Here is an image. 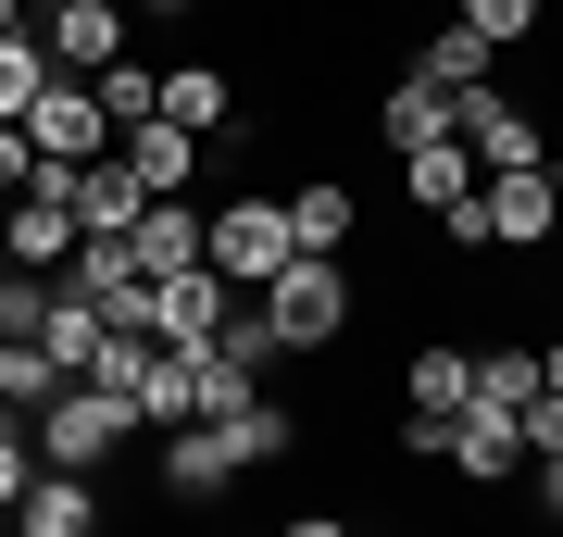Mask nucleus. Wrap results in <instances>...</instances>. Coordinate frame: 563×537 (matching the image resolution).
Listing matches in <instances>:
<instances>
[{
	"label": "nucleus",
	"mask_w": 563,
	"mask_h": 537,
	"mask_svg": "<svg viewBox=\"0 0 563 537\" xmlns=\"http://www.w3.org/2000/svg\"><path fill=\"white\" fill-rule=\"evenodd\" d=\"M476 400V350H413L401 362V450H439V425Z\"/></svg>",
	"instance_id": "6"
},
{
	"label": "nucleus",
	"mask_w": 563,
	"mask_h": 537,
	"mask_svg": "<svg viewBox=\"0 0 563 537\" xmlns=\"http://www.w3.org/2000/svg\"><path fill=\"white\" fill-rule=\"evenodd\" d=\"M539 388H551V400H563V338H551V350H539Z\"/></svg>",
	"instance_id": "35"
},
{
	"label": "nucleus",
	"mask_w": 563,
	"mask_h": 537,
	"mask_svg": "<svg viewBox=\"0 0 563 537\" xmlns=\"http://www.w3.org/2000/svg\"><path fill=\"white\" fill-rule=\"evenodd\" d=\"M163 125H188V138L225 125V76H213V63H163Z\"/></svg>",
	"instance_id": "24"
},
{
	"label": "nucleus",
	"mask_w": 563,
	"mask_h": 537,
	"mask_svg": "<svg viewBox=\"0 0 563 537\" xmlns=\"http://www.w3.org/2000/svg\"><path fill=\"white\" fill-rule=\"evenodd\" d=\"M288 537H351V525L339 513H288Z\"/></svg>",
	"instance_id": "34"
},
{
	"label": "nucleus",
	"mask_w": 563,
	"mask_h": 537,
	"mask_svg": "<svg viewBox=\"0 0 563 537\" xmlns=\"http://www.w3.org/2000/svg\"><path fill=\"white\" fill-rule=\"evenodd\" d=\"M539 513L563 525V450H539Z\"/></svg>",
	"instance_id": "33"
},
{
	"label": "nucleus",
	"mask_w": 563,
	"mask_h": 537,
	"mask_svg": "<svg viewBox=\"0 0 563 537\" xmlns=\"http://www.w3.org/2000/svg\"><path fill=\"white\" fill-rule=\"evenodd\" d=\"M263 325H276V350H325V338H351V276H339V262H288V276L263 288Z\"/></svg>",
	"instance_id": "3"
},
{
	"label": "nucleus",
	"mask_w": 563,
	"mask_h": 537,
	"mask_svg": "<svg viewBox=\"0 0 563 537\" xmlns=\"http://www.w3.org/2000/svg\"><path fill=\"white\" fill-rule=\"evenodd\" d=\"M476 213H488V250H551L563 176H551V163H526V176H476Z\"/></svg>",
	"instance_id": "5"
},
{
	"label": "nucleus",
	"mask_w": 563,
	"mask_h": 537,
	"mask_svg": "<svg viewBox=\"0 0 563 537\" xmlns=\"http://www.w3.org/2000/svg\"><path fill=\"white\" fill-rule=\"evenodd\" d=\"M225 313H239V288H225L213 262H201V276H163V288H151V338H163V350H213V338H225Z\"/></svg>",
	"instance_id": "8"
},
{
	"label": "nucleus",
	"mask_w": 563,
	"mask_h": 537,
	"mask_svg": "<svg viewBox=\"0 0 563 537\" xmlns=\"http://www.w3.org/2000/svg\"><path fill=\"white\" fill-rule=\"evenodd\" d=\"M125 413H139V425H163V438H176V425L201 413V388H188V350H151V376L125 388Z\"/></svg>",
	"instance_id": "22"
},
{
	"label": "nucleus",
	"mask_w": 563,
	"mask_h": 537,
	"mask_svg": "<svg viewBox=\"0 0 563 537\" xmlns=\"http://www.w3.org/2000/svg\"><path fill=\"white\" fill-rule=\"evenodd\" d=\"M25 425H38V462H51V476H101V462L125 450V425H139V413H125L113 388H76V376H63V388H51V413H25Z\"/></svg>",
	"instance_id": "1"
},
{
	"label": "nucleus",
	"mask_w": 563,
	"mask_h": 537,
	"mask_svg": "<svg viewBox=\"0 0 563 537\" xmlns=\"http://www.w3.org/2000/svg\"><path fill=\"white\" fill-rule=\"evenodd\" d=\"M38 51H51V76H101V63H125V13H101V0H51Z\"/></svg>",
	"instance_id": "10"
},
{
	"label": "nucleus",
	"mask_w": 563,
	"mask_h": 537,
	"mask_svg": "<svg viewBox=\"0 0 563 537\" xmlns=\"http://www.w3.org/2000/svg\"><path fill=\"white\" fill-rule=\"evenodd\" d=\"M139 213H151V188L125 176V163H76V238H139Z\"/></svg>",
	"instance_id": "15"
},
{
	"label": "nucleus",
	"mask_w": 563,
	"mask_h": 537,
	"mask_svg": "<svg viewBox=\"0 0 563 537\" xmlns=\"http://www.w3.org/2000/svg\"><path fill=\"white\" fill-rule=\"evenodd\" d=\"M539 400V350H476V413H526Z\"/></svg>",
	"instance_id": "26"
},
{
	"label": "nucleus",
	"mask_w": 563,
	"mask_h": 537,
	"mask_svg": "<svg viewBox=\"0 0 563 537\" xmlns=\"http://www.w3.org/2000/svg\"><path fill=\"white\" fill-rule=\"evenodd\" d=\"M88 88H101V125H113V138H125V125H151V113H163V63H139V51H125V63H101Z\"/></svg>",
	"instance_id": "23"
},
{
	"label": "nucleus",
	"mask_w": 563,
	"mask_h": 537,
	"mask_svg": "<svg viewBox=\"0 0 563 537\" xmlns=\"http://www.w3.org/2000/svg\"><path fill=\"white\" fill-rule=\"evenodd\" d=\"M125 250H139V276H151V288H163V276H201V213H188V200H151Z\"/></svg>",
	"instance_id": "17"
},
{
	"label": "nucleus",
	"mask_w": 563,
	"mask_h": 537,
	"mask_svg": "<svg viewBox=\"0 0 563 537\" xmlns=\"http://www.w3.org/2000/svg\"><path fill=\"white\" fill-rule=\"evenodd\" d=\"M201 262L225 288H276L288 262H301V250H288V200H225V213L201 225Z\"/></svg>",
	"instance_id": "2"
},
{
	"label": "nucleus",
	"mask_w": 563,
	"mask_h": 537,
	"mask_svg": "<svg viewBox=\"0 0 563 537\" xmlns=\"http://www.w3.org/2000/svg\"><path fill=\"white\" fill-rule=\"evenodd\" d=\"M25 176H38V150H25V125H0V200H25Z\"/></svg>",
	"instance_id": "32"
},
{
	"label": "nucleus",
	"mask_w": 563,
	"mask_h": 537,
	"mask_svg": "<svg viewBox=\"0 0 563 537\" xmlns=\"http://www.w3.org/2000/svg\"><path fill=\"white\" fill-rule=\"evenodd\" d=\"M101 13H139V0H101Z\"/></svg>",
	"instance_id": "37"
},
{
	"label": "nucleus",
	"mask_w": 563,
	"mask_h": 537,
	"mask_svg": "<svg viewBox=\"0 0 563 537\" xmlns=\"http://www.w3.org/2000/svg\"><path fill=\"white\" fill-rule=\"evenodd\" d=\"M351 225H363V200L339 176H301V188H288V250H301V262H339Z\"/></svg>",
	"instance_id": "14"
},
{
	"label": "nucleus",
	"mask_w": 563,
	"mask_h": 537,
	"mask_svg": "<svg viewBox=\"0 0 563 537\" xmlns=\"http://www.w3.org/2000/svg\"><path fill=\"white\" fill-rule=\"evenodd\" d=\"M38 88H51V51H38V25H13V38H0V125H25Z\"/></svg>",
	"instance_id": "25"
},
{
	"label": "nucleus",
	"mask_w": 563,
	"mask_h": 537,
	"mask_svg": "<svg viewBox=\"0 0 563 537\" xmlns=\"http://www.w3.org/2000/svg\"><path fill=\"white\" fill-rule=\"evenodd\" d=\"M439 462H451V476H476V488H501L514 462H526V438H514V413H476V400H463V413L439 425Z\"/></svg>",
	"instance_id": "13"
},
{
	"label": "nucleus",
	"mask_w": 563,
	"mask_h": 537,
	"mask_svg": "<svg viewBox=\"0 0 563 537\" xmlns=\"http://www.w3.org/2000/svg\"><path fill=\"white\" fill-rule=\"evenodd\" d=\"M139 376H151V338H101V362H88L76 388H113V400H125V388H139Z\"/></svg>",
	"instance_id": "30"
},
{
	"label": "nucleus",
	"mask_w": 563,
	"mask_h": 537,
	"mask_svg": "<svg viewBox=\"0 0 563 537\" xmlns=\"http://www.w3.org/2000/svg\"><path fill=\"white\" fill-rule=\"evenodd\" d=\"M0 537H25V525H0Z\"/></svg>",
	"instance_id": "39"
},
{
	"label": "nucleus",
	"mask_w": 563,
	"mask_h": 537,
	"mask_svg": "<svg viewBox=\"0 0 563 537\" xmlns=\"http://www.w3.org/2000/svg\"><path fill=\"white\" fill-rule=\"evenodd\" d=\"M463 38H488V51H514V38H539V0H463Z\"/></svg>",
	"instance_id": "27"
},
{
	"label": "nucleus",
	"mask_w": 563,
	"mask_h": 537,
	"mask_svg": "<svg viewBox=\"0 0 563 537\" xmlns=\"http://www.w3.org/2000/svg\"><path fill=\"white\" fill-rule=\"evenodd\" d=\"M239 476H251V450H239V425H213V413H188L176 438H163V488H176V500H225V488H239Z\"/></svg>",
	"instance_id": "7"
},
{
	"label": "nucleus",
	"mask_w": 563,
	"mask_h": 537,
	"mask_svg": "<svg viewBox=\"0 0 563 537\" xmlns=\"http://www.w3.org/2000/svg\"><path fill=\"white\" fill-rule=\"evenodd\" d=\"M463 150H476V176H526V163H551L539 113H514L501 88H476V100H463Z\"/></svg>",
	"instance_id": "9"
},
{
	"label": "nucleus",
	"mask_w": 563,
	"mask_h": 537,
	"mask_svg": "<svg viewBox=\"0 0 563 537\" xmlns=\"http://www.w3.org/2000/svg\"><path fill=\"white\" fill-rule=\"evenodd\" d=\"M25 488H38V425H25V413H0V513H13Z\"/></svg>",
	"instance_id": "28"
},
{
	"label": "nucleus",
	"mask_w": 563,
	"mask_h": 537,
	"mask_svg": "<svg viewBox=\"0 0 563 537\" xmlns=\"http://www.w3.org/2000/svg\"><path fill=\"white\" fill-rule=\"evenodd\" d=\"M0 525H25V537H101V488H88V476H51V462H38V488H25Z\"/></svg>",
	"instance_id": "16"
},
{
	"label": "nucleus",
	"mask_w": 563,
	"mask_h": 537,
	"mask_svg": "<svg viewBox=\"0 0 563 537\" xmlns=\"http://www.w3.org/2000/svg\"><path fill=\"white\" fill-rule=\"evenodd\" d=\"M25 150H38V163H101V150H113L101 88H88V76H51L38 100H25Z\"/></svg>",
	"instance_id": "4"
},
{
	"label": "nucleus",
	"mask_w": 563,
	"mask_h": 537,
	"mask_svg": "<svg viewBox=\"0 0 563 537\" xmlns=\"http://www.w3.org/2000/svg\"><path fill=\"white\" fill-rule=\"evenodd\" d=\"M113 163H125V176H139L151 200H188V176H201V138H188V125H125V138H113Z\"/></svg>",
	"instance_id": "12"
},
{
	"label": "nucleus",
	"mask_w": 563,
	"mask_h": 537,
	"mask_svg": "<svg viewBox=\"0 0 563 537\" xmlns=\"http://www.w3.org/2000/svg\"><path fill=\"white\" fill-rule=\"evenodd\" d=\"M101 338H113V325L88 313V300L63 288V276H51V300H38V350L63 362V376H88V362H101Z\"/></svg>",
	"instance_id": "18"
},
{
	"label": "nucleus",
	"mask_w": 563,
	"mask_h": 537,
	"mask_svg": "<svg viewBox=\"0 0 563 537\" xmlns=\"http://www.w3.org/2000/svg\"><path fill=\"white\" fill-rule=\"evenodd\" d=\"M551 250H563V213H551Z\"/></svg>",
	"instance_id": "38"
},
{
	"label": "nucleus",
	"mask_w": 563,
	"mask_h": 537,
	"mask_svg": "<svg viewBox=\"0 0 563 537\" xmlns=\"http://www.w3.org/2000/svg\"><path fill=\"white\" fill-rule=\"evenodd\" d=\"M225 362H239V376H263V362H288L276 350V325H263V300H251V313H225V338H213Z\"/></svg>",
	"instance_id": "29"
},
{
	"label": "nucleus",
	"mask_w": 563,
	"mask_h": 537,
	"mask_svg": "<svg viewBox=\"0 0 563 537\" xmlns=\"http://www.w3.org/2000/svg\"><path fill=\"white\" fill-rule=\"evenodd\" d=\"M0 250H13V276H51V262H76V200H0Z\"/></svg>",
	"instance_id": "11"
},
{
	"label": "nucleus",
	"mask_w": 563,
	"mask_h": 537,
	"mask_svg": "<svg viewBox=\"0 0 563 537\" xmlns=\"http://www.w3.org/2000/svg\"><path fill=\"white\" fill-rule=\"evenodd\" d=\"M514 438H526V462H539V450H563V400H551V388L514 413Z\"/></svg>",
	"instance_id": "31"
},
{
	"label": "nucleus",
	"mask_w": 563,
	"mask_h": 537,
	"mask_svg": "<svg viewBox=\"0 0 563 537\" xmlns=\"http://www.w3.org/2000/svg\"><path fill=\"white\" fill-rule=\"evenodd\" d=\"M413 76H426V88H451V100H476L488 76H501V51H488V38H463V25H439V38L413 51Z\"/></svg>",
	"instance_id": "21"
},
{
	"label": "nucleus",
	"mask_w": 563,
	"mask_h": 537,
	"mask_svg": "<svg viewBox=\"0 0 563 537\" xmlns=\"http://www.w3.org/2000/svg\"><path fill=\"white\" fill-rule=\"evenodd\" d=\"M13 25H25V0H0V38H13Z\"/></svg>",
	"instance_id": "36"
},
{
	"label": "nucleus",
	"mask_w": 563,
	"mask_h": 537,
	"mask_svg": "<svg viewBox=\"0 0 563 537\" xmlns=\"http://www.w3.org/2000/svg\"><path fill=\"white\" fill-rule=\"evenodd\" d=\"M401 188H413V213H451V200L476 188V150H463V125H451V138H426V150H401Z\"/></svg>",
	"instance_id": "19"
},
{
	"label": "nucleus",
	"mask_w": 563,
	"mask_h": 537,
	"mask_svg": "<svg viewBox=\"0 0 563 537\" xmlns=\"http://www.w3.org/2000/svg\"><path fill=\"white\" fill-rule=\"evenodd\" d=\"M376 125H388V150H426V138H451V125H463V100H451V88H426V76H401Z\"/></svg>",
	"instance_id": "20"
}]
</instances>
